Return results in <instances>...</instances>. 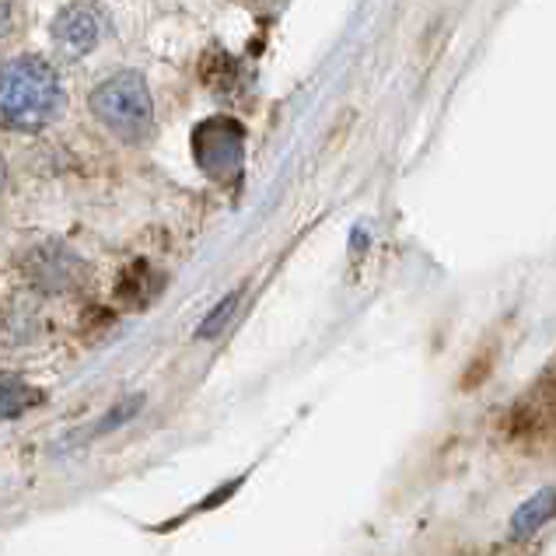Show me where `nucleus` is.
I'll list each match as a JSON object with an SVG mask.
<instances>
[{
	"instance_id": "obj_1",
	"label": "nucleus",
	"mask_w": 556,
	"mask_h": 556,
	"mask_svg": "<svg viewBox=\"0 0 556 556\" xmlns=\"http://www.w3.org/2000/svg\"><path fill=\"white\" fill-rule=\"evenodd\" d=\"M67 105V91L53 63L42 56H14L0 63V126L14 134L46 130L60 109Z\"/></svg>"
},
{
	"instance_id": "obj_2",
	"label": "nucleus",
	"mask_w": 556,
	"mask_h": 556,
	"mask_svg": "<svg viewBox=\"0 0 556 556\" xmlns=\"http://www.w3.org/2000/svg\"><path fill=\"white\" fill-rule=\"evenodd\" d=\"M88 109L113 137L140 144L154 130V99L137 71H119L88 94Z\"/></svg>"
},
{
	"instance_id": "obj_3",
	"label": "nucleus",
	"mask_w": 556,
	"mask_h": 556,
	"mask_svg": "<svg viewBox=\"0 0 556 556\" xmlns=\"http://www.w3.org/2000/svg\"><path fill=\"white\" fill-rule=\"evenodd\" d=\"M242 154H245V134H242V126L228 116H214L193 130L197 165L217 182L238 176V168H242Z\"/></svg>"
},
{
	"instance_id": "obj_4",
	"label": "nucleus",
	"mask_w": 556,
	"mask_h": 556,
	"mask_svg": "<svg viewBox=\"0 0 556 556\" xmlns=\"http://www.w3.org/2000/svg\"><path fill=\"white\" fill-rule=\"evenodd\" d=\"M25 277L46 294H71L85 283L88 269L74 249L60 245V242H46V245H36L28 252Z\"/></svg>"
},
{
	"instance_id": "obj_5",
	"label": "nucleus",
	"mask_w": 556,
	"mask_h": 556,
	"mask_svg": "<svg viewBox=\"0 0 556 556\" xmlns=\"http://www.w3.org/2000/svg\"><path fill=\"white\" fill-rule=\"evenodd\" d=\"M50 36H53V46L63 56L81 60V56H88L94 50V46H99L102 18H99V11H94L91 4H71L53 18Z\"/></svg>"
},
{
	"instance_id": "obj_6",
	"label": "nucleus",
	"mask_w": 556,
	"mask_h": 556,
	"mask_svg": "<svg viewBox=\"0 0 556 556\" xmlns=\"http://www.w3.org/2000/svg\"><path fill=\"white\" fill-rule=\"evenodd\" d=\"M515 434L521 438H553L556 434V364L535 381L529 395L511 413Z\"/></svg>"
},
{
	"instance_id": "obj_7",
	"label": "nucleus",
	"mask_w": 556,
	"mask_h": 556,
	"mask_svg": "<svg viewBox=\"0 0 556 556\" xmlns=\"http://www.w3.org/2000/svg\"><path fill=\"white\" fill-rule=\"evenodd\" d=\"M553 518H556V486H546V490H539V494H532L511 515V535L515 539H529L539 529H546Z\"/></svg>"
},
{
	"instance_id": "obj_8",
	"label": "nucleus",
	"mask_w": 556,
	"mask_h": 556,
	"mask_svg": "<svg viewBox=\"0 0 556 556\" xmlns=\"http://www.w3.org/2000/svg\"><path fill=\"white\" fill-rule=\"evenodd\" d=\"M42 403V392L36 386H28L18 375H0V420L22 417L31 406Z\"/></svg>"
},
{
	"instance_id": "obj_9",
	"label": "nucleus",
	"mask_w": 556,
	"mask_h": 556,
	"mask_svg": "<svg viewBox=\"0 0 556 556\" xmlns=\"http://www.w3.org/2000/svg\"><path fill=\"white\" fill-rule=\"evenodd\" d=\"M238 298H242V294H228L225 301H220V305L211 312V315H206V319L200 323V329H197V337L200 340H214L217 337V332H225V326L235 319V308H238Z\"/></svg>"
},
{
	"instance_id": "obj_10",
	"label": "nucleus",
	"mask_w": 556,
	"mask_h": 556,
	"mask_svg": "<svg viewBox=\"0 0 556 556\" xmlns=\"http://www.w3.org/2000/svg\"><path fill=\"white\" fill-rule=\"evenodd\" d=\"M144 406V395H130V400H123V403H116L113 406V413H105V417L91 427L88 434H109V431H116L119 424H126V420H134L137 417V409Z\"/></svg>"
},
{
	"instance_id": "obj_11",
	"label": "nucleus",
	"mask_w": 556,
	"mask_h": 556,
	"mask_svg": "<svg viewBox=\"0 0 556 556\" xmlns=\"http://www.w3.org/2000/svg\"><path fill=\"white\" fill-rule=\"evenodd\" d=\"M14 25V0H0V39L8 36Z\"/></svg>"
},
{
	"instance_id": "obj_12",
	"label": "nucleus",
	"mask_w": 556,
	"mask_h": 556,
	"mask_svg": "<svg viewBox=\"0 0 556 556\" xmlns=\"http://www.w3.org/2000/svg\"><path fill=\"white\" fill-rule=\"evenodd\" d=\"M4 182H8V165H4V157H0V189H4Z\"/></svg>"
}]
</instances>
